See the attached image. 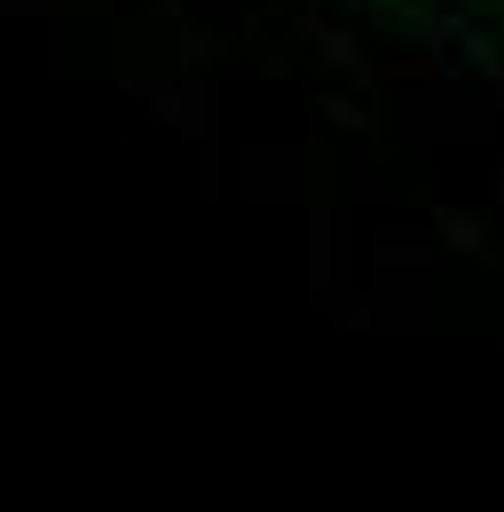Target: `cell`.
<instances>
[{"mask_svg": "<svg viewBox=\"0 0 504 512\" xmlns=\"http://www.w3.org/2000/svg\"><path fill=\"white\" fill-rule=\"evenodd\" d=\"M434 221H441V229H449V245H465V253H481V245H489V229H481L473 213H449V205H441Z\"/></svg>", "mask_w": 504, "mask_h": 512, "instance_id": "cell-1", "label": "cell"}]
</instances>
